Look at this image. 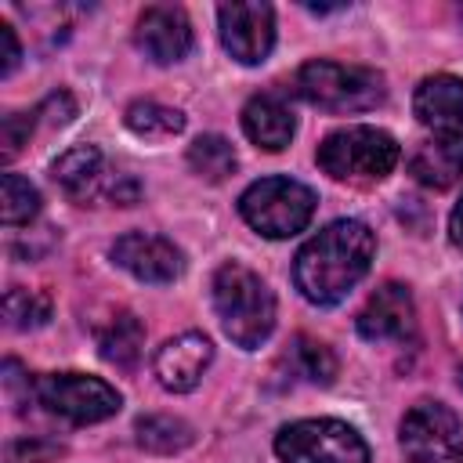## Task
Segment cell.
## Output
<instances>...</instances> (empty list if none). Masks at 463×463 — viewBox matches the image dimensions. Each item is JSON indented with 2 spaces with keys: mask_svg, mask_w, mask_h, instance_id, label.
Returning <instances> with one entry per match:
<instances>
[{
  "mask_svg": "<svg viewBox=\"0 0 463 463\" xmlns=\"http://www.w3.org/2000/svg\"><path fill=\"white\" fill-rule=\"evenodd\" d=\"M376 253V235L362 221H333L318 235H311L297 260H293V282L304 300L329 307L340 304L369 271Z\"/></svg>",
  "mask_w": 463,
  "mask_h": 463,
  "instance_id": "6da1fadb",
  "label": "cell"
},
{
  "mask_svg": "<svg viewBox=\"0 0 463 463\" xmlns=\"http://www.w3.org/2000/svg\"><path fill=\"white\" fill-rule=\"evenodd\" d=\"M210 289H213V311L232 344H239L242 351H253L271 336L275 297L257 271H250L239 260H228L213 271Z\"/></svg>",
  "mask_w": 463,
  "mask_h": 463,
  "instance_id": "7a4b0ae2",
  "label": "cell"
},
{
  "mask_svg": "<svg viewBox=\"0 0 463 463\" xmlns=\"http://www.w3.org/2000/svg\"><path fill=\"white\" fill-rule=\"evenodd\" d=\"M398 141L376 127H344L318 145V166L333 181L373 184L398 166Z\"/></svg>",
  "mask_w": 463,
  "mask_h": 463,
  "instance_id": "3957f363",
  "label": "cell"
},
{
  "mask_svg": "<svg viewBox=\"0 0 463 463\" xmlns=\"http://www.w3.org/2000/svg\"><path fill=\"white\" fill-rule=\"evenodd\" d=\"M315 192L293 177H260L239 195L242 221L268 239H289L304 232L315 217Z\"/></svg>",
  "mask_w": 463,
  "mask_h": 463,
  "instance_id": "277c9868",
  "label": "cell"
},
{
  "mask_svg": "<svg viewBox=\"0 0 463 463\" xmlns=\"http://www.w3.org/2000/svg\"><path fill=\"white\" fill-rule=\"evenodd\" d=\"M297 94L326 112H362L383 101V76L369 65L318 58L297 69Z\"/></svg>",
  "mask_w": 463,
  "mask_h": 463,
  "instance_id": "5b68a950",
  "label": "cell"
},
{
  "mask_svg": "<svg viewBox=\"0 0 463 463\" xmlns=\"http://www.w3.org/2000/svg\"><path fill=\"white\" fill-rule=\"evenodd\" d=\"M282 463H369V445L344 420H297L275 434Z\"/></svg>",
  "mask_w": 463,
  "mask_h": 463,
  "instance_id": "8992f818",
  "label": "cell"
},
{
  "mask_svg": "<svg viewBox=\"0 0 463 463\" xmlns=\"http://www.w3.org/2000/svg\"><path fill=\"white\" fill-rule=\"evenodd\" d=\"M398 441L409 463H463V423L441 402H416L398 427Z\"/></svg>",
  "mask_w": 463,
  "mask_h": 463,
  "instance_id": "52a82bcc",
  "label": "cell"
},
{
  "mask_svg": "<svg viewBox=\"0 0 463 463\" xmlns=\"http://www.w3.org/2000/svg\"><path fill=\"white\" fill-rule=\"evenodd\" d=\"M36 402L69 420V423H98L119 412V391L87 373H47L36 380Z\"/></svg>",
  "mask_w": 463,
  "mask_h": 463,
  "instance_id": "ba28073f",
  "label": "cell"
},
{
  "mask_svg": "<svg viewBox=\"0 0 463 463\" xmlns=\"http://www.w3.org/2000/svg\"><path fill=\"white\" fill-rule=\"evenodd\" d=\"M221 43L242 65H260L275 47V11L260 0H235L217 11Z\"/></svg>",
  "mask_w": 463,
  "mask_h": 463,
  "instance_id": "9c48e42d",
  "label": "cell"
},
{
  "mask_svg": "<svg viewBox=\"0 0 463 463\" xmlns=\"http://www.w3.org/2000/svg\"><path fill=\"white\" fill-rule=\"evenodd\" d=\"M112 260L137 282H152V286H166L184 271L181 250L170 239L148 232H127L123 239H116Z\"/></svg>",
  "mask_w": 463,
  "mask_h": 463,
  "instance_id": "30bf717a",
  "label": "cell"
},
{
  "mask_svg": "<svg viewBox=\"0 0 463 463\" xmlns=\"http://www.w3.org/2000/svg\"><path fill=\"white\" fill-rule=\"evenodd\" d=\"M134 43L156 65H174L192 51V22H188V14L181 7L152 4V7H145L137 14Z\"/></svg>",
  "mask_w": 463,
  "mask_h": 463,
  "instance_id": "8fae6325",
  "label": "cell"
},
{
  "mask_svg": "<svg viewBox=\"0 0 463 463\" xmlns=\"http://www.w3.org/2000/svg\"><path fill=\"white\" fill-rule=\"evenodd\" d=\"M210 362H213V344L203 333H181V336H170L156 351L152 369H156V380L166 391L184 394V391L199 387V380L210 369Z\"/></svg>",
  "mask_w": 463,
  "mask_h": 463,
  "instance_id": "7c38bea8",
  "label": "cell"
},
{
  "mask_svg": "<svg viewBox=\"0 0 463 463\" xmlns=\"http://www.w3.org/2000/svg\"><path fill=\"white\" fill-rule=\"evenodd\" d=\"M412 112L434 137L463 141V80L449 72L427 76L412 94Z\"/></svg>",
  "mask_w": 463,
  "mask_h": 463,
  "instance_id": "4fadbf2b",
  "label": "cell"
},
{
  "mask_svg": "<svg viewBox=\"0 0 463 463\" xmlns=\"http://www.w3.org/2000/svg\"><path fill=\"white\" fill-rule=\"evenodd\" d=\"M416 326V307H412V293L402 282H383L365 307L358 311V333L373 344H387V340H405Z\"/></svg>",
  "mask_w": 463,
  "mask_h": 463,
  "instance_id": "5bb4252c",
  "label": "cell"
},
{
  "mask_svg": "<svg viewBox=\"0 0 463 463\" xmlns=\"http://www.w3.org/2000/svg\"><path fill=\"white\" fill-rule=\"evenodd\" d=\"M51 177L72 203H90L105 188V156L94 145H76L54 159Z\"/></svg>",
  "mask_w": 463,
  "mask_h": 463,
  "instance_id": "9a60e30c",
  "label": "cell"
},
{
  "mask_svg": "<svg viewBox=\"0 0 463 463\" xmlns=\"http://www.w3.org/2000/svg\"><path fill=\"white\" fill-rule=\"evenodd\" d=\"M242 130L246 137L264 152H282L297 130V119L289 105L279 94H257L242 109Z\"/></svg>",
  "mask_w": 463,
  "mask_h": 463,
  "instance_id": "2e32d148",
  "label": "cell"
},
{
  "mask_svg": "<svg viewBox=\"0 0 463 463\" xmlns=\"http://www.w3.org/2000/svg\"><path fill=\"white\" fill-rule=\"evenodd\" d=\"M409 170L427 188H452L456 181H463V141H452V137L423 141L412 152Z\"/></svg>",
  "mask_w": 463,
  "mask_h": 463,
  "instance_id": "e0dca14e",
  "label": "cell"
},
{
  "mask_svg": "<svg viewBox=\"0 0 463 463\" xmlns=\"http://www.w3.org/2000/svg\"><path fill=\"white\" fill-rule=\"evenodd\" d=\"M141 347H145V326H141L130 311L112 315V318L98 329V351H101V358L112 362V365H119V369L137 365Z\"/></svg>",
  "mask_w": 463,
  "mask_h": 463,
  "instance_id": "ac0fdd59",
  "label": "cell"
},
{
  "mask_svg": "<svg viewBox=\"0 0 463 463\" xmlns=\"http://www.w3.org/2000/svg\"><path fill=\"white\" fill-rule=\"evenodd\" d=\"M134 430H137V445L156 456H170V452H181L192 445V427L177 416H163V412L141 416Z\"/></svg>",
  "mask_w": 463,
  "mask_h": 463,
  "instance_id": "d6986e66",
  "label": "cell"
},
{
  "mask_svg": "<svg viewBox=\"0 0 463 463\" xmlns=\"http://www.w3.org/2000/svg\"><path fill=\"white\" fill-rule=\"evenodd\" d=\"M188 166L203 181H224L228 174H235V148L221 134H203L188 145Z\"/></svg>",
  "mask_w": 463,
  "mask_h": 463,
  "instance_id": "ffe728a7",
  "label": "cell"
},
{
  "mask_svg": "<svg viewBox=\"0 0 463 463\" xmlns=\"http://www.w3.org/2000/svg\"><path fill=\"white\" fill-rule=\"evenodd\" d=\"M289 369L300 376V380H311V383H333L336 376V358L326 344L311 340V336H297L289 354H286Z\"/></svg>",
  "mask_w": 463,
  "mask_h": 463,
  "instance_id": "44dd1931",
  "label": "cell"
},
{
  "mask_svg": "<svg viewBox=\"0 0 463 463\" xmlns=\"http://www.w3.org/2000/svg\"><path fill=\"white\" fill-rule=\"evenodd\" d=\"M127 127L141 137H170V134H181L184 116L159 101H134L127 109Z\"/></svg>",
  "mask_w": 463,
  "mask_h": 463,
  "instance_id": "7402d4cb",
  "label": "cell"
},
{
  "mask_svg": "<svg viewBox=\"0 0 463 463\" xmlns=\"http://www.w3.org/2000/svg\"><path fill=\"white\" fill-rule=\"evenodd\" d=\"M40 213V192L18 177V174H4V203H0V217L7 228L14 224H29Z\"/></svg>",
  "mask_w": 463,
  "mask_h": 463,
  "instance_id": "603a6c76",
  "label": "cell"
},
{
  "mask_svg": "<svg viewBox=\"0 0 463 463\" xmlns=\"http://www.w3.org/2000/svg\"><path fill=\"white\" fill-rule=\"evenodd\" d=\"M4 315H7V322L14 329H36V326H43L51 318V300H47V293L14 286L4 297Z\"/></svg>",
  "mask_w": 463,
  "mask_h": 463,
  "instance_id": "cb8c5ba5",
  "label": "cell"
},
{
  "mask_svg": "<svg viewBox=\"0 0 463 463\" xmlns=\"http://www.w3.org/2000/svg\"><path fill=\"white\" fill-rule=\"evenodd\" d=\"M33 123H36V112H11V116H4V127H0V134H4V159H14L22 152V145L33 134Z\"/></svg>",
  "mask_w": 463,
  "mask_h": 463,
  "instance_id": "d4e9b609",
  "label": "cell"
},
{
  "mask_svg": "<svg viewBox=\"0 0 463 463\" xmlns=\"http://www.w3.org/2000/svg\"><path fill=\"white\" fill-rule=\"evenodd\" d=\"M54 456H61V445L43 441V438H29V441L11 445V463H47Z\"/></svg>",
  "mask_w": 463,
  "mask_h": 463,
  "instance_id": "484cf974",
  "label": "cell"
},
{
  "mask_svg": "<svg viewBox=\"0 0 463 463\" xmlns=\"http://www.w3.org/2000/svg\"><path fill=\"white\" fill-rule=\"evenodd\" d=\"M22 58V47H18V36L7 22H0V76H11L14 65Z\"/></svg>",
  "mask_w": 463,
  "mask_h": 463,
  "instance_id": "4316f807",
  "label": "cell"
},
{
  "mask_svg": "<svg viewBox=\"0 0 463 463\" xmlns=\"http://www.w3.org/2000/svg\"><path fill=\"white\" fill-rule=\"evenodd\" d=\"M449 239L463 250V199L456 203V210H452V217H449Z\"/></svg>",
  "mask_w": 463,
  "mask_h": 463,
  "instance_id": "83f0119b",
  "label": "cell"
},
{
  "mask_svg": "<svg viewBox=\"0 0 463 463\" xmlns=\"http://www.w3.org/2000/svg\"><path fill=\"white\" fill-rule=\"evenodd\" d=\"M456 380H459V387H463V365H459V369H456Z\"/></svg>",
  "mask_w": 463,
  "mask_h": 463,
  "instance_id": "f1b7e54d",
  "label": "cell"
}]
</instances>
